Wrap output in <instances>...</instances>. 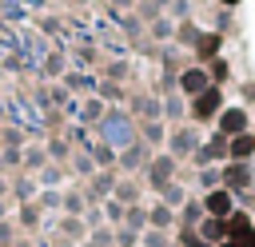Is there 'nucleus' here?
I'll return each mask as SVG.
<instances>
[{"label": "nucleus", "instance_id": "8", "mask_svg": "<svg viewBox=\"0 0 255 247\" xmlns=\"http://www.w3.org/2000/svg\"><path fill=\"white\" fill-rule=\"evenodd\" d=\"M227 4H235V0H227Z\"/></svg>", "mask_w": 255, "mask_h": 247}, {"label": "nucleus", "instance_id": "1", "mask_svg": "<svg viewBox=\"0 0 255 247\" xmlns=\"http://www.w3.org/2000/svg\"><path fill=\"white\" fill-rule=\"evenodd\" d=\"M231 231H235V247H255V231L247 227V219H243V215H235V219H231Z\"/></svg>", "mask_w": 255, "mask_h": 247}, {"label": "nucleus", "instance_id": "4", "mask_svg": "<svg viewBox=\"0 0 255 247\" xmlns=\"http://www.w3.org/2000/svg\"><path fill=\"white\" fill-rule=\"evenodd\" d=\"M203 84H207V80H203V72H187V76H183V88H187V92H199Z\"/></svg>", "mask_w": 255, "mask_h": 247}, {"label": "nucleus", "instance_id": "7", "mask_svg": "<svg viewBox=\"0 0 255 247\" xmlns=\"http://www.w3.org/2000/svg\"><path fill=\"white\" fill-rule=\"evenodd\" d=\"M223 247H235V243H223Z\"/></svg>", "mask_w": 255, "mask_h": 247}, {"label": "nucleus", "instance_id": "5", "mask_svg": "<svg viewBox=\"0 0 255 247\" xmlns=\"http://www.w3.org/2000/svg\"><path fill=\"white\" fill-rule=\"evenodd\" d=\"M223 127H227V131H239V127H243V112H227V116H223Z\"/></svg>", "mask_w": 255, "mask_h": 247}, {"label": "nucleus", "instance_id": "3", "mask_svg": "<svg viewBox=\"0 0 255 247\" xmlns=\"http://www.w3.org/2000/svg\"><path fill=\"white\" fill-rule=\"evenodd\" d=\"M207 207H211V211H215V215H227V207H231V199H227V195H223V191H215V195H211V199H207Z\"/></svg>", "mask_w": 255, "mask_h": 247}, {"label": "nucleus", "instance_id": "6", "mask_svg": "<svg viewBox=\"0 0 255 247\" xmlns=\"http://www.w3.org/2000/svg\"><path fill=\"white\" fill-rule=\"evenodd\" d=\"M251 147H255V139H251V135H243V139H235V147H231V151H235V155H247Z\"/></svg>", "mask_w": 255, "mask_h": 247}, {"label": "nucleus", "instance_id": "2", "mask_svg": "<svg viewBox=\"0 0 255 247\" xmlns=\"http://www.w3.org/2000/svg\"><path fill=\"white\" fill-rule=\"evenodd\" d=\"M215 104H219V92H203V96H199V104H195V116H211V112H215Z\"/></svg>", "mask_w": 255, "mask_h": 247}]
</instances>
